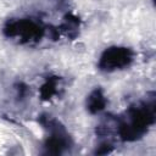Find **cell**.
<instances>
[{
    "mask_svg": "<svg viewBox=\"0 0 156 156\" xmlns=\"http://www.w3.org/2000/svg\"><path fill=\"white\" fill-rule=\"evenodd\" d=\"M130 60V56L128 54L127 50H122V49H115L111 50L108 52H106V57H104V61H106V66H112L115 67H119L123 65H127L128 61Z\"/></svg>",
    "mask_w": 156,
    "mask_h": 156,
    "instance_id": "cell-1",
    "label": "cell"
}]
</instances>
